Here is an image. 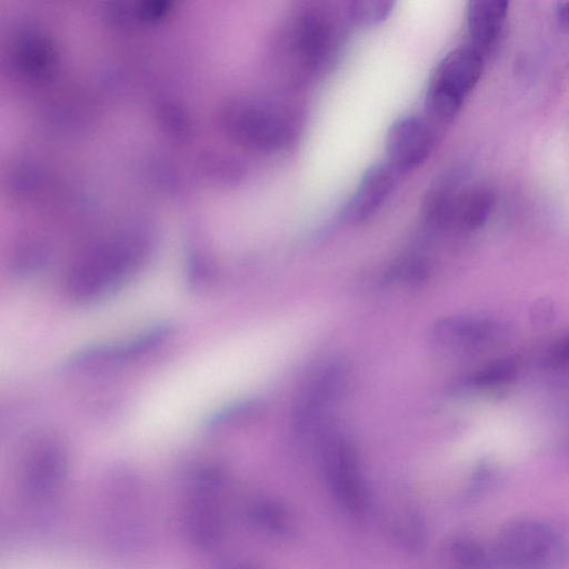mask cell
Wrapping results in <instances>:
<instances>
[{"label":"cell","mask_w":569,"mask_h":569,"mask_svg":"<svg viewBox=\"0 0 569 569\" xmlns=\"http://www.w3.org/2000/svg\"><path fill=\"white\" fill-rule=\"evenodd\" d=\"M506 0H472L466 10L469 46L483 57L497 44L507 21Z\"/></svg>","instance_id":"obj_9"},{"label":"cell","mask_w":569,"mask_h":569,"mask_svg":"<svg viewBox=\"0 0 569 569\" xmlns=\"http://www.w3.org/2000/svg\"><path fill=\"white\" fill-rule=\"evenodd\" d=\"M170 330L168 326H158L130 341L119 345L91 347L77 353L74 361L78 365H97L102 362L127 359L157 347L166 340Z\"/></svg>","instance_id":"obj_10"},{"label":"cell","mask_w":569,"mask_h":569,"mask_svg":"<svg viewBox=\"0 0 569 569\" xmlns=\"http://www.w3.org/2000/svg\"><path fill=\"white\" fill-rule=\"evenodd\" d=\"M320 460L336 502L350 515L366 512L369 493L353 446L339 433L326 432L321 436Z\"/></svg>","instance_id":"obj_4"},{"label":"cell","mask_w":569,"mask_h":569,"mask_svg":"<svg viewBox=\"0 0 569 569\" xmlns=\"http://www.w3.org/2000/svg\"><path fill=\"white\" fill-rule=\"evenodd\" d=\"M227 569H258L254 566L247 562H236L230 565Z\"/></svg>","instance_id":"obj_19"},{"label":"cell","mask_w":569,"mask_h":569,"mask_svg":"<svg viewBox=\"0 0 569 569\" xmlns=\"http://www.w3.org/2000/svg\"><path fill=\"white\" fill-rule=\"evenodd\" d=\"M497 553L503 563L513 569H555L563 559L565 546L549 525L519 519L500 531Z\"/></svg>","instance_id":"obj_3"},{"label":"cell","mask_w":569,"mask_h":569,"mask_svg":"<svg viewBox=\"0 0 569 569\" xmlns=\"http://www.w3.org/2000/svg\"><path fill=\"white\" fill-rule=\"evenodd\" d=\"M396 2L390 0H357L349 3L347 18L358 27H372L391 14Z\"/></svg>","instance_id":"obj_13"},{"label":"cell","mask_w":569,"mask_h":569,"mask_svg":"<svg viewBox=\"0 0 569 569\" xmlns=\"http://www.w3.org/2000/svg\"><path fill=\"white\" fill-rule=\"evenodd\" d=\"M399 173L388 163L369 167L342 209L349 223H362L379 211L396 188Z\"/></svg>","instance_id":"obj_7"},{"label":"cell","mask_w":569,"mask_h":569,"mask_svg":"<svg viewBox=\"0 0 569 569\" xmlns=\"http://www.w3.org/2000/svg\"><path fill=\"white\" fill-rule=\"evenodd\" d=\"M437 130L427 117L412 114L393 121L386 134L388 163L399 174L421 166L436 146Z\"/></svg>","instance_id":"obj_6"},{"label":"cell","mask_w":569,"mask_h":569,"mask_svg":"<svg viewBox=\"0 0 569 569\" xmlns=\"http://www.w3.org/2000/svg\"><path fill=\"white\" fill-rule=\"evenodd\" d=\"M249 517L266 533L288 537L293 532V521L289 511L276 500L254 501L250 506Z\"/></svg>","instance_id":"obj_12"},{"label":"cell","mask_w":569,"mask_h":569,"mask_svg":"<svg viewBox=\"0 0 569 569\" xmlns=\"http://www.w3.org/2000/svg\"><path fill=\"white\" fill-rule=\"evenodd\" d=\"M340 30L332 14L305 4L280 24L270 42L271 62L291 84H301L321 72L339 44Z\"/></svg>","instance_id":"obj_1"},{"label":"cell","mask_w":569,"mask_h":569,"mask_svg":"<svg viewBox=\"0 0 569 569\" xmlns=\"http://www.w3.org/2000/svg\"><path fill=\"white\" fill-rule=\"evenodd\" d=\"M401 541L409 550L419 551L425 542V531L420 520L417 517H407L398 529Z\"/></svg>","instance_id":"obj_16"},{"label":"cell","mask_w":569,"mask_h":569,"mask_svg":"<svg viewBox=\"0 0 569 569\" xmlns=\"http://www.w3.org/2000/svg\"><path fill=\"white\" fill-rule=\"evenodd\" d=\"M447 551L448 558L456 569H479L483 566L485 557L481 548L469 539L452 540Z\"/></svg>","instance_id":"obj_15"},{"label":"cell","mask_w":569,"mask_h":569,"mask_svg":"<svg viewBox=\"0 0 569 569\" xmlns=\"http://www.w3.org/2000/svg\"><path fill=\"white\" fill-rule=\"evenodd\" d=\"M485 57L462 46L447 53L435 69L426 91L427 118L438 128L451 122L483 71Z\"/></svg>","instance_id":"obj_2"},{"label":"cell","mask_w":569,"mask_h":569,"mask_svg":"<svg viewBox=\"0 0 569 569\" xmlns=\"http://www.w3.org/2000/svg\"><path fill=\"white\" fill-rule=\"evenodd\" d=\"M493 204L492 192L483 187L459 192L453 204L451 222H457L467 230H476L486 223Z\"/></svg>","instance_id":"obj_11"},{"label":"cell","mask_w":569,"mask_h":569,"mask_svg":"<svg viewBox=\"0 0 569 569\" xmlns=\"http://www.w3.org/2000/svg\"><path fill=\"white\" fill-rule=\"evenodd\" d=\"M556 11L561 24L569 29V1L558 2Z\"/></svg>","instance_id":"obj_18"},{"label":"cell","mask_w":569,"mask_h":569,"mask_svg":"<svg viewBox=\"0 0 569 569\" xmlns=\"http://www.w3.org/2000/svg\"><path fill=\"white\" fill-rule=\"evenodd\" d=\"M552 355L558 361H569V336L555 346Z\"/></svg>","instance_id":"obj_17"},{"label":"cell","mask_w":569,"mask_h":569,"mask_svg":"<svg viewBox=\"0 0 569 569\" xmlns=\"http://www.w3.org/2000/svg\"><path fill=\"white\" fill-rule=\"evenodd\" d=\"M517 376V368L510 360H498L479 369L471 377V385L478 388H496L511 382Z\"/></svg>","instance_id":"obj_14"},{"label":"cell","mask_w":569,"mask_h":569,"mask_svg":"<svg viewBox=\"0 0 569 569\" xmlns=\"http://www.w3.org/2000/svg\"><path fill=\"white\" fill-rule=\"evenodd\" d=\"M349 367L333 360L320 368L300 392L293 409V425L301 433L322 427L327 415L347 388Z\"/></svg>","instance_id":"obj_5"},{"label":"cell","mask_w":569,"mask_h":569,"mask_svg":"<svg viewBox=\"0 0 569 569\" xmlns=\"http://www.w3.org/2000/svg\"><path fill=\"white\" fill-rule=\"evenodd\" d=\"M498 332V325L489 319L458 316L435 323L430 338L441 349H471L492 341Z\"/></svg>","instance_id":"obj_8"}]
</instances>
